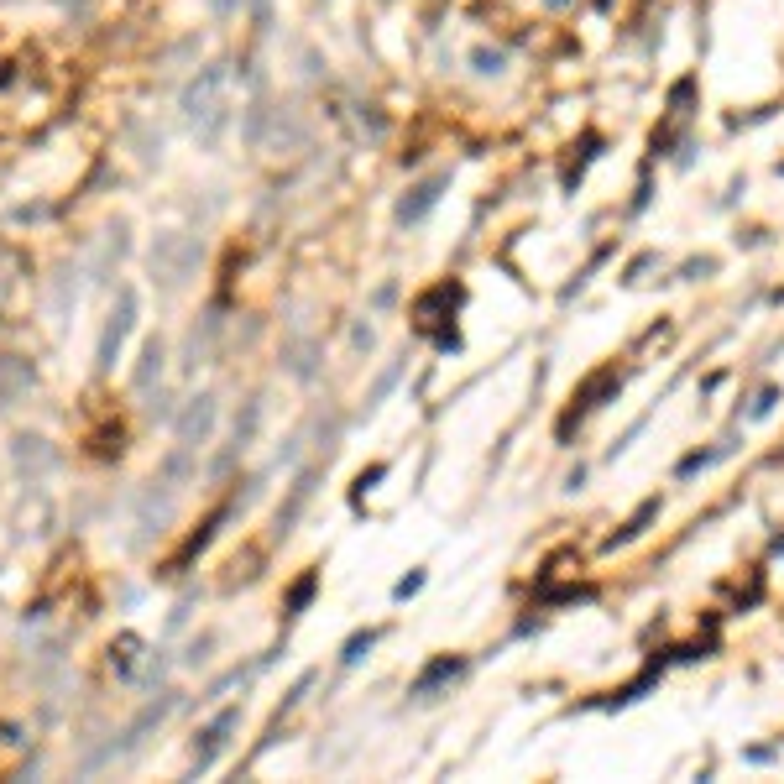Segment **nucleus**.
<instances>
[{"instance_id":"1","label":"nucleus","mask_w":784,"mask_h":784,"mask_svg":"<svg viewBox=\"0 0 784 784\" xmlns=\"http://www.w3.org/2000/svg\"><path fill=\"white\" fill-rule=\"evenodd\" d=\"M225 63H210L199 79H189L183 84V95H178V105H183V121H189L204 142H215L220 136V126H225Z\"/></svg>"},{"instance_id":"2","label":"nucleus","mask_w":784,"mask_h":784,"mask_svg":"<svg viewBox=\"0 0 784 784\" xmlns=\"http://www.w3.org/2000/svg\"><path fill=\"white\" fill-rule=\"evenodd\" d=\"M199 257H204V246L194 236H183V230H163V236L152 241V278L163 283V288H183L199 272Z\"/></svg>"},{"instance_id":"3","label":"nucleus","mask_w":784,"mask_h":784,"mask_svg":"<svg viewBox=\"0 0 784 784\" xmlns=\"http://www.w3.org/2000/svg\"><path fill=\"white\" fill-rule=\"evenodd\" d=\"M136 319H142V293H136V288H121V293H115V314L105 319V330H100V351H95V366H100V372H110V366H115L121 345H126L131 330H136Z\"/></svg>"},{"instance_id":"4","label":"nucleus","mask_w":784,"mask_h":784,"mask_svg":"<svg viewBox=\"0 0 784 784\" xmlns=\"http://www.w3.org/2000/svg\"><path fill=\"white\" fill-rule=\"evenodd\" d=\"M215 419H220V403H215V392H199V398H189V408L178 413V445H183V450H199V445H210Z\"/></svg>"},{"instance_id":"5","label":"nucleus","mask_w":784,"mask_h":784,"mask_svg":"<svg viewBox=\"0 0 784 784\" xmlns=\"http://www.w3.org/2000/svg\"><path fill=\"white\" fill-rule=\"evenodd\" d=\"M236 727H241V706H225L220 717L199 732V743H194V774H204V769H215V758L230 748V737H236Z\"/></svg>"},{"instance_id":"6","label":"nucleus","mask_w":784,"mask_h":784,"mask_svg":"<svg viewBox=\"0 0 784 784\" xmlns=\"http://www.w3.org/2000/svg\"><path fill=\"white\" fill-rule=\"evenodd\" d=\"M37 392V366L27 356H0V413L21 408Z\"/></svg>"},{"instance_id":"7","label":"nucleus","mask_w":784,"mask_h":784,"mask_svg":"<svg viewBox=\"0 0 784 784\" xmlns=\"http://www.w3.org/2000/svg\"><path fill=\"white\" fill-rule=\"evenodd\" d=\"M445 189H450V173H429L424 183H413V189L398 199V225H419L434 204H440Z\"/></svg>"},{"instance_id":"8","label":"nucleus","mask_w":784,"mask_h":784,"mask_svg":"<svg viewBox=\"0 0 784 784\" xmlns=\"http://www.w3.org/2000/svg\"><path fill=\"white\" fill-rule=\"evenodd\" d=\"M460 675H466V659H434L429 670L413 680L408 696H413V701H434V690H440V685H455Z\"/></svg>"},{"instance_id":"9","label":"nucleus","mask_w":784,"mask_h":784,"mask_svg":"<svg viewBox=\"0 0 784 784\" xmlns=\"http://www.w3.org/2000/svg\"><path fill=\"white\" fill-rule=\"evenodd\" d=\"M262 408H267L262 398H251V403L241 408V419H236V434H230V450L220 455V466H215V471H225V466H230V460H236V455H246V450H251V440H257V424H262Z\"/></svg>"},{"instance_id":"10","label":"nucleus","mask_w":784,"mask_h":784,"mask_svg":"<svg viewBox=\"0 0 784 784\" xmlns=\"http://www.w3.org/2000/svg\"><path fill=\"white\" fill-rule=\"evenodd\" d=\"M16 466L27 476H48V466H53L48 440H37V434H16Z\"/></svg>"},{"instance_id":"11","label":"nucleus","mask_w":784,"mask_h":784,"mask_svg":"<svg viewBox=\"0 0 784 784\" xmlns=\"http://www.w3.org/2000/svg\"><path fill=\"white\" fill-rule=\"evenodd\" d=\"M304 121H298V110L283 105V110H272V136H267V147H304Z\"/></svg>"},{"instance_id":"12","label":"nucleus","mask_w":784,"mask_h":784,"mask_svg":"<svg viewBox=\"0 0 784 784\" xmlns=\"http://www.w3.org/2000/svg\"><path fill=\"white\" fill-rule=\"evenodd\" d=\"M157 372H163V340H147V345H142V361H136V372H131L136 392H147V387L157 382Z\"/></svg>"},{"instance_id":"13","label":"nucleus","mask_w":784,"mask_h":784,"mask_svg":"<svg viewBox=\"0 0 784 784\" xmlns=\"http://www.w3.org/2000/svg\"><path fill=\"white\" fill-rule=\"evenodd\" d=\"M288 372H293L298 382H309V377L319 372V345H314V340H293V351H288Z\"/></svg>"},{"instance_id":"14","label":"nucleus","mask_w":784,"mask_h":784,"mask_svg":"<svg viewBox=\"0 0 784 784\" xmlns=\"http://www.w3.org/2000/svg\"><path fill=\"white\" fill-rule=\"evenodd\" d=\"M471 74L476 79H502L507 74V53L502 48H476L471 53Z\"/></svg>"},{"instance_id":"15","label":"nucleus","mask_w":784,"mask_h":784,"mask_svg":"<svg viewBox=\"0 0 784 784\" xmlns=\"http://www.w3.org/2000/svg\"><path fill=\"white\" fill-rule=\"evenodd\" d=\"M377 638H382V628H366V633H356L351 643H345V654H340V664H345V670H351V664H361L366 654H372V649H377Z\"/></svg>"},{"instance_id":"16","label":"nucleus","mask_w":784,"mask_h":784,"mask_svg":"<svg viewBox=\"0 0 784 784\" xmlns=\"http://www.w3.org/2000/svg\"><path fill=\"white\" fill-rule=\"evenodd\" d=\"M722 455H732V440H727V445H717V450H696V455H685V460H680V476H696V471H706V466H717Z\"/></svg>"},{"instance_id":"17","label":"nucleus","mask_w":784,"mask_h":784,"mask_svg":"<svg viewBox=\"0 0 784 784\" xmlns=\"http://www.w3.org/2000/svg\"><path fill=\"white\" fill-rule=\"evenodd\" d=\"M309 596H314V575H304V581L293 586V612H288V617H298V612H304V607H309Z\"/></svg>"},{"instance_id":"18","label":"nucleus","mask_w":784,"mask_h":784,"mask_svg":"<svg viewBox=\"0 0 784 784\" xmlns=\"http://www.w3.org/2000/svg\"><path fill=\"white\" fill-rule=\"evenodd\" d=\"M419 586H424V570H413V575H403V581L392 586V596H398V602H408V596L419 591Z\"/></svg>"},{"instance_id":"19","label":"nucleus","mask_w":784,"mask_h":784,"mask_svg":"<svg viewBox=\"0 0 784 784\" xmlns=\"http://www.w3.org/2000/svg\"><path fill=\"white\" fill-rule=\"evenodd\" d=\"M351 345H356V351H372V325H356L351 330Z\"/></svg>"},{"instance_id":"20","label":"nucleus","mask_w":784,"mask_h":784,"mask_svg":"<svg viewBox=\"0 0 784 784\" xmlns=\"http://www.w3.org/2000/svg\"><path fill=\"white\" fill-rule=\"evenodd\" d=\"M769 408H774V387H769V392H758V403H753V419H764Z\"/></svg>"},{"instance_id":"21","label":"nucleus","mask_w":784,"mask_h":784,"mask_svg":"<svg viewBox=\"0 0 784 784\" xmlns=\"http://www.w3.org/2000/svg\"><path fill=\"white\" fill-rule=\"evenodd\" d=\"M544 6H549V11H570V6H575V0H544Z\"/></svg>"}]
</instances>
